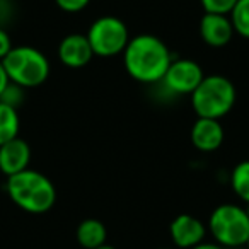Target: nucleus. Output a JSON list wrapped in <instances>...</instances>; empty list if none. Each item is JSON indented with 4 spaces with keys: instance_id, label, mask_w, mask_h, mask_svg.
<instances>
[{
    "instance_id": "19",
    "label": "nucleus",
    "mask_w": 249,
    "mask_h": 249,
    "mask_svg": "<svg viewBox=\"0 0 249 249\" xmlns=\"http://www.w3.org/2000/svg\"><path fill=\"white\" fill-rule=\"evenodd\" d=\"M55 4L58 9H62L63 12H69V14H75L80 12L90 4V0H55Z\"/></svg>"
},
{
    "instance_id": "18",
    "label": "nucleus",
    "mask_w": 249,
    "mask_h": 249,
    "mask_svg": "<svg viewBox=\"0 0 249 249\" xmlns=\"http://www.w3.org/2000/svg\"><path fill=\"white\" fill-rule=\"evenodd\" d=\"M201 7L208 14H224L229 16V12L232 11V7L235 5L237 0H200Z\"/></svg>"
},
{
    "instance_id": "24",
    "label": "nucleus",
    "mask_w": 249,
    "mask_h": 249,
    "mask_svg": "<svg viewBox=\"0 0 249 249\" xmlns=\"http://www.w3.org/2000/svg\"><path fill=\"white\" fill-rule=\"evenodd\" d=\"M96 249H116V248H113V246H109V244H103V246H99V248H96Z\"/></svg>"
},
{
    "instance_id": "21",
    "label": "nucleus",
    "mask_w": 249,
    "mask_h": 249,
    "mask_svg": "<svg viewBox=\"0 0 249 249\" xmlns=\"http://www.w3.org/2000/svg\"><path fill=\"white\" fill-rule=\"evenodd\" d=\"M12 18L11 0H0V28H4Z\"/></svg>"
},
{
    "instance_id": "8",
    "label": "nucleus",
    "mask_w": 249,
    "mask_h": 249,
    "mask_svg": "<svg viewBox=\"0 0 249 249\" xmlns=\"http://www.w3.org/2000/svg\"><path fill=\"white\" fill-rule=\"evenodd\" d=\"M169 235L176 248L191 249L203 242L205 235H207V227L198 217H193L190 213H181L171 222Z\"/></svg>"
},
{
    "instance_id": "7",
    "label": "nucleus",
    "mask_w": 249,
    "mask_h": 249,
    "mask_svg": "<svg viewBox=\"0 0 249 249\" xmlns=\"http://www.w3.org/2000/svg\"><path fill=\"white\" fill-rule=\"evenodd\" d=\"M203 77V69L195 60L173 58L160 84L167 92L174 96H191V92L200 86Z\"/></svg>"
},
{
    "instance_id": "13",
    "label": "nucleus",
    "mask_w": 249,
    "mask_h": 249,
    "mask_svg": "<svg viewBox=\"0 0 249 249\" xmlns=\"http://www.w3.org/2000/svg\"><path fill=\"white\" fill-rule=\"evenodd\" d=\"M77 242L84 249H96L106 244L107 231L106 225L97 218H86L79 224L75 232Z\"/></svg>"
},
{
    "instance_id": "2",
    "label": "nucleus",
    "mask_w": 249,
    "mask_h": 249,
    "mask_svg": "<svg viewBox=\"0 0 249 249\" xmlns=\"http://www.w3.org/2000/svg\"><path fill=\"white\" fill-rule=\"evenodd\" d=\"M5 190L16 207L33 215L46 213L56 201V190L52 179L29 167L14 176H9Z\"/></svg>"
},
{
    "instance_id": "12",
    "label": "nucleus",
    "mask_w": 249,
    "mask_h": 249,
    "mask_svg": "<svg viewBox=\"0 0 249 249\" xmlns=\"http://www.w3.org/2000/svg\"><path fill=\"white\" fill-rule=\"evenodd\" d=\"M29 162H31V147L26 140L16 137L0 145V173L7 178L28 169Z\"/></svg>"
},
{
    "instance_id": "27",
    "label": "nucleus",
    "mask_w": 249,
    "mask_h": 249,
    "mask_svg": "<svg viewBox=\"0 0 249 249\" xmlns=\"http://www.w3.org/2000/svg\"><path fill=\"white\" fill-rule=\"evenodd\" d=\"M244 246H246V248L249 249V237H248V241H246V244H244Z\"/></svg>"
},
{
    "instance_id": "16",
    "label": "nucleus",
    "mask_w": 249,
    "mask_h": 249,
    "mask_svg": "<svg viewBox=\"0 0 249 249\" xmlns=\"http://www.w3.org/2000/svg\"><path fill=\"white\" fill-rule=\"evenodd\" d=\"M234 33L241 38L249 39V0H237L232 11L229 12Z\"/></svg>"
},
{
    "instance_id": "3",
    "label": "nucleus",
    "mask_w": 249,
    "mask_h": 249,
    "mask_svg": "<svg viewBox=\"0 0 249 249\" xmlns=\"http://www.w3.org/2000/svg\"><path fill=\"white\" fill-rule=\"evenodd\" d=\"M190 99L191 107L198 118L220 120L232 111L237 99V90L232 80L213 73L203 77L200 86L191 92Z\"/></svg>"
},
{
    "instance_id": "28",
    "label": "nucleus",
    "mask_w": 249,
    "mask_h": 249,
    "mask_svg": "<svg viewBox=\"0 0 249 249\" xmlns=\"http://www.w3.org/2000/svg\"><path fill=\"white\" fill-rule=\"evenodd\" d=\"M157 249H169V248H157Z\"/></svg>"
},
{
    "instance_id": "10",
    "label": "nucleus",
    "mask_w": 249,
    "mask_h": 249,
    "mask_svg": "<svg viewBox=\"0 0 249 249\" xmlns=\"http://www.w3.org/2000/svg\"><path fill=\"white\" fill-rule=\"evenodd\" d=\"M234 35L235 33L229 16L205 12L200 21V36L205 45L210 48H224L232 41Z\"/></svg>"
},
{
    "instance_id": "20",
    "label": "nucleus",
    "mask_w": 249,
    "mask_h": 249,
    "mask_svg": "<svg viewBox=\"0 0 249 249\" xmlns=\"http://www.w3.org/2000/svg\"><path fill=\"white\" fill-rule=\"evenodd\" d=\"M12 39L9 36V33L4 28H0V62L7 56V53L12 50Z\"/></svg>"
},
{
    "instance_id": "26",
    "label": "nucleus",
    "mask_w": 249,
    "mask_h": 249,
    "mask_svg": "<svg viewBox=\"0 0 249 249\" xmlns=\"http://www.w3.org/2000/svg\"><path fill=\"white\" fill-rule=\"evenodd\" d=\"M232 249H248L246 246H239V248H232Z\"/></svg>"
},
{
    "instance_id": "17",
    "label": "nucleus",
    "mask_w": 249,
    "mask_h": 249,
    "mask_svg": "<svg viewBox=\"0 0 249 249\" xmlns=\"http://www.w3.org/2000/svg\"><path fill=\"white\" fill-rule=\"evenodd\" d=\"M22 101H24V89H22L21 86H18V84H12V82L5 87L4 94L0 96V103L16 107V109L21 106Z\"/></svg>"
},
{
    "instance_id": "1",
    "label": "nucleus",
    "mask_w": 249,
    "mask_h": 249,
    "mask_svg": "<svg viewBox=\"0 0 249 249\" xmlns=\"http://www.w3.org/2000/svg\"><path fill=\"white\" fill-rule=\"evenodd\" d=\"M121 55L124 70L140 84H159L173 62L167 45L154 35H139L130 38Z\"/></svg>"
},
{
    "instance_id": "22",
    "label": "nucleus",
    "mask_w": 249,
    "mask_h": 249,
    "mask_svg": "<svg viewBox=\"0 0 249 249\" xmlns=\"http://www.w3.org/2000/svg\"><path fill=\"white\" fill-rule=\"evenodd\" d=\"M11 84V80H9V75H7V72H5V69H4V63L0 62V96L4 94V90H5V87Z\"/></svg>"
},
{
    "instance_id": "23",
    "label": "nucleus",
    "mask_w": 249,
    "mask_h": 249,
    "mask_svg": "<svg viewBox=\"0 0 249 249\" xmlns=\"http://www.w3.org/2000/svg\"><path fill=\"white\" fill-rule=\"evenodd\" d=\"M191 249H225V248H222L217 242H200V244H196Z\"/></svg>"
},
{
    "instance_id": "4",
    "label": "nucleus",
    "mask_w": 249,
    "mask_h": 249,
    "mask_svg": "<svg viewBox=\"0 0 249 249\" xmlns=\"http://www.w3.org/2000/svg\"><path fill=\"white\" fill-rule=\"evenodd\" d=\"M4 69L12 84L22 89H33L45 84L50 77V62L38 48L33 46H12L4 60Z\"/></svg>"
},
{
    "instance_id": "9",
    "label": "nucleus",
    "mask_w": 249,
    "mask_h": 249,
    "mask_svg": "<svg viewBox=\"0 0 249 249\" xmlns=\"http://www.w3.org/2000/svg\"><path fill=\"white\" fill-rule=\"evenodd\" d=\"M225 132L220 120L212 118H198L191 126L190 140L193 147L200 152H215L224 143Z\"/></svg>"
},
{
    "instance_id": "5",
    "label": "nucleus",
    "mask_w": 249,
    "mask_h": 249,
    "mask_svg": "<svg viewBox=\"0 0 249 249\" xmlns=\"http://www.w3.org/2000/svg\"><path fill=\"white\" fill-rule=\"evenodd\" d=\"M208 231L215 242L225 249L244 246L249 237V217L246 208L235 203L215 207L208 218Z\"/></svg>"
},
{
    "instance_id": "6",
    "label": "nucleus",
    "mask_w": 249,
    "mask_h": 249,
    "mask_svg": "<svg viewBox=\"0 0 249 249\" xmlns=\"http://www.w3.org/2000/svg\"><path fill=\"white\" fill-rule=\"evenodd\" d=\"M87 39L94 56L111 58L126 48L130 41L128 28L116 16H101L87 29Z\"/></svg>"
},
{
    "instance_id": "25",
    "label": "nucleus",
    "mask_w": 249,
    "mask_h": 249,
    "mask_svg": "<svg viewBox=\"0 0 249 249\" xmlns=\"http://www.w3.org/2000/svg\"><path fill=\"white\" fill-rule=\"evenodd\" d=\"M244 208H246V213H248V217H249V203H248V205H246V207H244Z\"/></svg>"
},
{
    "instance_id": "11",
    "label": "nucleus",
    "mask_w": 249,
    "mask_h": 249,
    "mask_svg": "<svg viewBox=\"0 0 249 249\" xmlns=\"http://www.w3.org/2000/svg\"><path fill=\"white\" fill-rule=\"evenodd\" d=\"M58 58L69 69H82L94 58L92 48L86 35L73 33L60 41L58 45Z\"/></svg>"
},
{
    "instance_id": "15",
    "label": "nucleus",
    "mask_w": 249,
    "mask_h": 249,
    "mask_svg": "<svg viewBox=\"0 0 249 249\" xmlns=\"http://www.w3.org/2000/svg\"><path fill=\"white\" fill-rule=\"evenodd\" d=\"M231 186L232 191L237 195L239 200H242L246 205L249 203V160L235 164V167L231 173Z\"/></svg>"
},
{
    "instance_id": "14",
    "label": "nucleus",
    "mask_w": 249,
    "mask_h": 249,
    "mask_svg": "<svg viewBox=\"0 0 249 249\" xmlns=\"http://www.w3.org/2000/svg\"><path fill=\"white\" fill-rule=\"evenodd\" d=\"M21 120L16 107L0 103V145L19 137Z\"/></svg>"
}]
</instances>
